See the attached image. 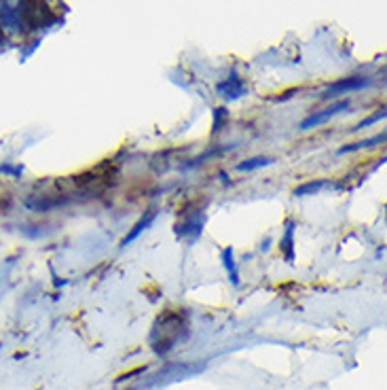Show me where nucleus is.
Masks as SVG:
<instances>
[{
  "instance_id": "nucleus-1",
  "label": "nucleus",
  "mask_w": 387,
  "mask_h": 390,
  "mask_svg": "<svg viewBox=\"0 0 387 390\" xmlns=\"http://www.w3.org/2000/svg\"><path fill=\"white\" fill-rule=\"evenodd\" d=\"M203 225H206V214H203L201 210H197V212H192L190 217H186L184 221L176 223V235L180 240H184L186 235H190V238H199Z\"/></svg>"
},
{
  "instance_id": "nucleus-2",
  "label": "nucleus",
  "mask_w": 387,
  "mask_h": 390,
  "mask_svg": "<svg viewBox=\"0 0 387 390\" xmlns=\"http://www.w3.org/2000/svg\"><path fill=\"white\" fill-rule=\"evenodd\" d=\"M349 106V102L345 100V102H339V104H334V106H330V108H326V110H322V112H318V115H311V117H307L303 123H301V129H311V127H315V125H320V123H324V121H328L330 117H334V115H339L341 110H345Z\"/></svg>"
},
{
  "instance_id": "nucleus-3",
  "label": "nucleus",
  "mask_w": 387,
  "mask_h": 390,
  "mask_svg": "<svg viewBox=\"0 0 387 390\" xmlns=\"http://www.w3.org/2000/svg\"><path fill=\"white\" fill-rule=\"evenodd\" d=\"M155 210H148L146 214H144V217H142L136 225H134V227H131V231L125 235V238H123V242H121V246H127V244H131V242H134L136 238H138V235L142 233V231H144V229H148L150 227V223H152V219H155Z\"/></svg>"
},
{
  "instance_id": "nucleus-4",
  "label": "nucleus",
  "mask_w": 387,
  "mask_h": 390,
  "mask_svg": "<svg viewBox=\"0 0 387 390\" xmlns=\"http://www.w3.org/2000/svg\"><path fill=\"white\" fill-rule=\"evenodd\" d=\"M366 85V81L362 79H347V81H341V83H337L332 89H328L324 94V98H330V96H339L343 94V91H349V89H358V87H364Z\"/></svg>"
},
{
  "instance_id": "nucleus-5",
  "label": "nucleus",
  "mask_w": 387,
  "mask_h": 390,
  "mask_svg": "<svg viewBox=\"0 0 387 390\" xmlns=\"http://www.w3.org/2000/svg\"><path fill=\"white\" fill-rule=\"evenodd\" d=\"M292 233H294V221H288V227H286V235H283V240L279 242V248L286 256V261L290 263L294 259V240H292Z\"/></svg>"
},
{
  "instance_id": "nucleus-6",
  "label": "nucleus",
  "mask_w": 387,
  "mask_h": 390,
  "mask_svg": "<svg viewBox=\"0 0 387 390\" xmlns=\"http://www.w3.org/2000/svg\"><path fill=\"white\" fill-rule=\"evenodd\" d=\"M326 184H328V180H324V178H318V180H309V182H305L301 184V187L294 189V195L297 198H305V195H315V193H320Z\"/></svg>"
},
{
  "instance_id": "nucleus-7",
  "label": "nucleus",
  "mask_w": 387,
  "mask_h": 390,
  "mask_svg": "<svg viewBox=\"0 0 387 390\" xmlns=\"http://www.w3.org/2000/svg\"><path fill=\"white\" fill-rule=\"evenodd\" d=\"M222 263L231 276V282L233 284H239V274H237V268H235V261H233V250L231 248H225L222 250Z\"/></svg>"
},
{
  "instance_id": "nucleus-8",
  "label": "nucleus",
  "mask_w": 387,
  "mask_h": 390,
  "mask_svg": "<svg viewBox=\"0 0 387 390\" xmlns=\"http://www.w3.org/2000/svg\"><path fill=\"white\" fill-rule=\"evenodd\" d=\"M271 159L269 157H252L248 161H241L237 170L239 172H252V170H258V168H264V166H269Z\"/></svg>"
},
{
  "instance_id": "nucleus-9",
  "label": "nucleus",
  "mask_w": 387,
  "mask_h": 390,
  "mask_svg": "<svg viewBox=\"0 0 387 390\" xmlns=\"http://www.w3.org/2000/svg\"><path fill=\"white\" fill-rule=\"evenodd\" d=\"M385 140V134L381 136H374L370 140H362V142H355V145H349V147H341L339 153H351V151H358V149H364V147H372L374 142H383Z\"/></svg>"
},
{
  "instance_id": "nucleus-10",
  "label": "nucleus",
  "mask_w": 387,
  "mask_h": 390,
  "mask_svg": "<svg viewBox=\"0 0 387 390\" xmlns=\"http://www.w3.org/2000/svg\"><path fill=\"white\" fill-rule=\"evenodd\" d=\"M227 119H229V115H227L225 108H216V110H214V127H212V134H218V132L222 129V125H225Z\"/></svg>"
},
{
  "instance_id": "nucleus-11",
  "label": "nucleus",
  "mask_w": 387,
  "mask_h": 390,
  "mask_svg": "<svg viewBox=\"0 0 387 390\" xmlns=\"http://www.w3.org/2000/svg\"><path fill=\"white\" fill-rule=\"evenodd\" d=\"M385 117V110H379V112H376V115L374 117H370V119H366V121H362L360 123V125L358 127H353V129H362V127H366V125H370V123H374V121H379V119H383Z\"/></svg>"
},
{
  "instance_id": "nucleus-12",
  "label": "nucleus",
  "mask_w": 387,
  "mask_h": 390,
  "mask_svg": "<svg viewBox=\"0 0 387 390\" xmlns=\"http://www.w3.org/2000/svg\"><path fill=\"white\" fill-rule=\"evenodd\" d=\"M0 172H5V174H13V176L17 178L19 174H22V168H11L9 163H5V166H0Z\"/></svg>"
}]
</instances>
